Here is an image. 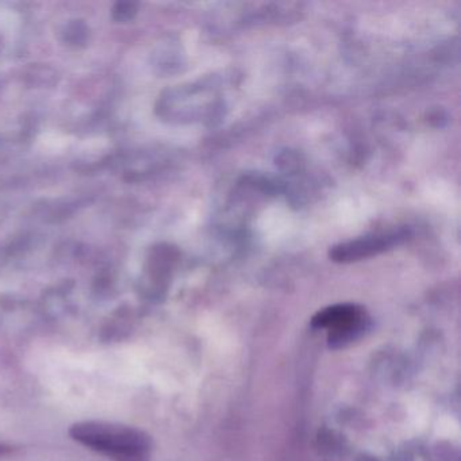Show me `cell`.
Returning a JSON list of instances; mask_svg holds the SVG:
<instances>
[{"mask_svg": "<svg viewBox=\"0 0 461 461\" xmlns=\"http://www.w3.org/2000/svg\"><path fill=\"white\" fill-rule=\"evenodd\" d=\"M69 436L108 460L151 461V437L124 424L102 419L80 421L71 426Z\"/></svg>", "mask_w": 461, "mask_h": 461, "instance_id": "cell-1", "label": "cell"}, {"mask_svg": "<svg viewBox=\"0 0 461 461\" xmlns=\"http://www.w3.org/2000/svg\"><path fill=\"white\" fill-rule=\"evenodd\" d=\"M364 310L356 305H336L325 308L313 318V326L329 330L330 346L339 348L361 336L367 327Z\"/></svg>", "mask_w": 461, "mask_h": 461, "instance_id": "cell-2", "label": "cell"}, {"mask_svg": "<svg viewBox=\"0 0 461 461\" xmlns=\"http://www.w3.org/2000/svg\"><path fill=\"white\" fill-rule=\"evenodd\" d=\"M409 235L410 233L407 229H397L366 235L332 247L330 259L336 262H360L403 244Z\"/></svg>", "mask_w": 461, "mask_h": 461, "instance_id": "cell-3", "label": "cell"}, {"mask_svg": "<svg viewBox=\"0 0 461 461\" xmlns=\"http://www.w3.org/2000/svg\"><path fill=\"white\" fill-rule=\"evenodd\" d=\"M10 452H11V448H10V446L1 445V444H0V457L8 455Z\"/></svg>", "mask_w": 461, "mask_h": 461, "instance_id": "cell-4", "label": "cell"}]
</instances>
